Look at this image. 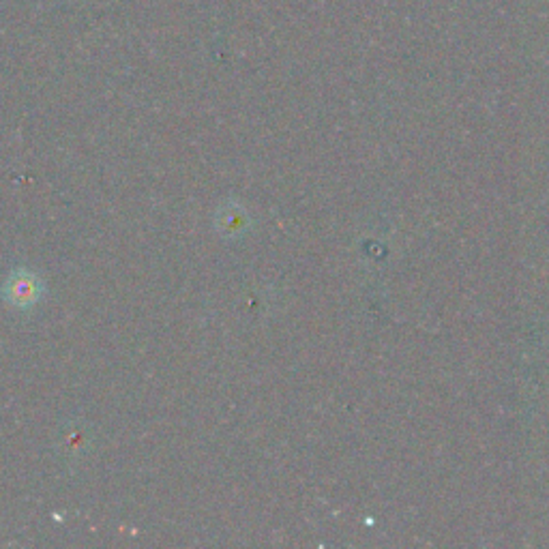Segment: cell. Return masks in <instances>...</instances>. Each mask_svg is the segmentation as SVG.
<instances>
[{"label": "cell", "mask_w": 549, "mask_h": 549, "mask_svg": "<svg viewBox=\"0 0 549 549\" xmlns=\"http://www.w3.org/2000/svg\"><path fill=\"white\" fill-rule=\"evenodd\" d=\"M5 299L16 307H28L39 301L41 281L33 273H16L7 279Z\"/></svg>", "instance_id": "cell-1"}]
</instances>
